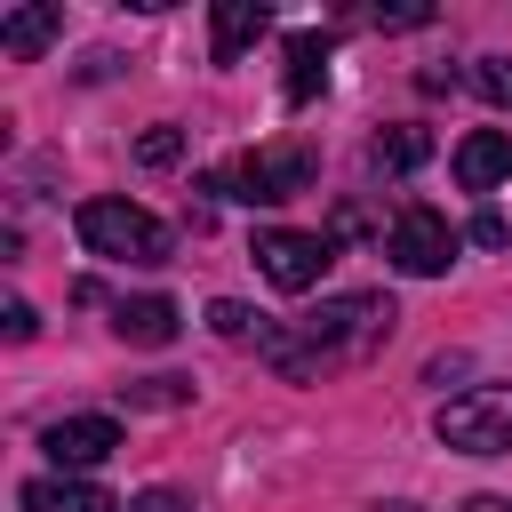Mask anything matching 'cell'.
<instances>
[{"mask_svg":"<svg viewBox=\"0 0 512 512\" xmlns=\"http://www.w3.org/2000/svg\"><path fill=\"white\" fill-rule=\"evenodd\" d=\"M72 232H80V248L104 256V264H168V248H176V232H168L152 208L112 200V192L80 200V208H72Z\"/></svg>","mask_w":512,"mask_h":512,"instance_id":"obj_2","label":"cell"},{"mask_svg":"<svg viewBox=\"0 0 512 512\" xmlns=\"http://www.w3.org/2000/svg\"><path fill=\"white\" fill-rule=\"evenodd\" d=\"M384 256H392L408 280H432V272H448V264H456V224H448L440 208L408 200V208L384 224Z\"/></svg>","mask_w":512,"mask_h":512,"instance_id":"obj_6","label":"cell"},{"mask_svg":"<svg viewBox=\"0 0 512 512\" xmlns=\"http://www.w3.org/2000/svg\"><path fill=\"white\" fill-rule=\"evenodd\" d=\"M392 296H328L312 320H296V336L288 328H264L256 344H264V360L280 368V376H328L336 360H352V352H368L376 336H392Z\"/></svg>","mask_w":512,"mask_h":512,"instance_id":"obj_1","label":"cell"},{"mask_svg":"<svg viewBox=\"0 0 512 512\" xmlns=\"http://www.w3.org/2000/svg\"><path fill=\"white\" fill-rule=\"evenodd\" d=\"M304 184H312V152H304V144H264V152H240L232 168H216L200 192L248 200V208H280V200H296Z\"/></svg>","mask_w":512,"mask_h":512,"instance_id":"obj_3","label":"cell"},{"mask_svg":"<svg viewBox=\"0 0 512 512\" xmlns=\"http://www.w3.org/2000/svg\"><path fill=\"white\" fill-rule=\"evenodd\" d=\"M120 512H192V504H184L176 488H136V496L120 504Z\"/></svg>","mask_w":512,"mask_h":512,"instance_id":"obj_19","label":"cell"},{"mask_svg":"<svg viewBox=\"0 0 512 512\" xmlns=\"http://www.w3.org/2000/svg\"><path fill=\"white\" fill-rule=\"evenodd\" d=\"M40 448L80 480L88 464H104V456L120 448V424H112V416H64V424H48V432H40Z\"/></svg>","mask_w":512,"mask_h":512,"instance_id":"obj_7","label":"cell"},{"mask_svg":"<svg viewBox=\"0 0 512 512\" xmlns=\"http://www.w3.org/2000/svg\"><path fill=\"white\" fill-rule=\"evenodd\" d=\"M320 72H328V40L320 32H296L288 40V104H312L320 96Z\"/></svg>","mask_w":512,"mask_h":512,"instance_id":"obj_13","label":"cell"},{"mask_svg":"<svg viewBox=\"0 0 512 512\" xmlns=\"http://www.w3.org/2000/svg\"><path fill=\"white\" fill-rule=\"evenodd\" d=\"M136 160H144V168H176V160H184V128H144V136H136Z\"/></svg>","mask_w":512,"mask_h":512,"instance_id":"obj_18","label":"cell"},{"mask_svg":"<svg viewBox=\"0 0 512 512\" xmlns=\"http://www.w3.org/2000/svg\"><path fill=\"white\" fill-rule=\"evenodd\" d=\"M120 400H128V408H184L192 384H184V376H144V384H120Z\"/></svg>","mask_w":512,"mask_h":512,"instance_id":"obj_15","label":"cell"},{"mask_svg":"<svg viewBox=\"0 0 512 512\" xmlns=\"http://www.w3.org/2000/svg\"><path fill=\"white\" fill-rule=\"evenodd\" d=\"M112 328H120L128 344H176L184 312H176L168 296H120V304H112Z\"/></svg>","mask_w":512,"mask_h":512,"instance_id":"obj_11","label":"cell"},{"mask_svg":"<svg viewBox=\"0 0 512 512\" xmlns=\"http://www.w3.org/2000/svg\"><path fill=\"white\" fill-rule=\"evenodd\" d=\"M440 440L456 456H504L512 448V384H472L440 400Z\"/></svg>","mask_w":512,"mask_h":512,"instance_id":"obj_4","label":"cell"},{"mask_svg":"<svg viewBox=\"0 0 512 512\" xmlns=\"http://www.w3.org/2000/svg\"><path fill=\"white\" fill-rule=\"evenodd\" d=\"M208 328L240 344V336H264V312H248V304H232V296H216V304H208Z\"/></svg>","mask_w":512,"mask_h":512,"instance_id":"obj_16","label":"cell"},{"mask_svg":"<svg viewBox=\"0 0 512 512\" xmlns=\"http://www.w3.org/2000/svg\"><path fill=\"white\" fill-rule=\"evenodd\" d=\"M472 240H480V248H504V240H512V224H504L496 208H480V216H472Z\"/></svg>","mask_w":512,"mask_h":512,"instance_id":"obj_20","label":"cell"},{"mask_svg":"<svg viewBox=\"0 0 512 512\" xmlns=\"http://www.w3.org/2000/svg\"><path fill=\"white\" fill-rule=\"evenodd\" d=\"M8 336H16V344L40 336V312H32V304H8Z\"/></svg>","mask_w":512,"mask_h":512,"instance_id":"obj_21","label":"cell"},{"mask_svg":"<svg viewBox=\"0 0 512 512\" xmlns=\"http://www.w3.org/2000/svg\"><path fill=\"white\" fill-rule=\"evenodd\" d=\"M24 512H120L96 480H72V472H48V480H24V496H16Z\"/></svg>","mask_w":512,"mask_h":512,"instance_id":"obj_10","label":"cell"},{"mask_svg":"<svg viewBox=\"0 0 512 512\" xmlns=\"http://www.w3.org/2000/svg\"><path fill=\"white\" fill-rule=\"evenodd\" d=\"M56 32H64V16H56V8H8V16H0V48H8L16 64H24V56H40Z\"/></svg>","mask_w":512,"mask_h":512,"instance_id":"obj_12","label":"cell"},{"mask_svg":"<svg viewBox=\"0 0 512 512\" xmlns=\"http://www.w3.org/2000/svg\"><path fill=\"white\" fill-rule=\"evenodd\" d=\"M512 176V128H472L456 144V184L464 192H496Z\"/></svg>","mask_w":512,"mask_h":512,"instance_id":"obj_9","label":"cell"},{"mask_svg":"<svg viewBox=\"0 0 512 512\" xmlns=\"http://www.w3.org/2000/svg\"><path fill=\"white\" fill-rule=\"evenodd\" d=\"M384 512H416V504H384Z\"/></svg>","mask_w":512,"mask_h":512,"instance_id":"obj_23","label":"cell"},{"mask_svg":"<svg viewBox=\"0 0 512 512\" xmlns=\"http://www.w3.org/2000/svg\"><path fill=\"white\" fill-rule=\"evenodd\" d=\"M248 256H256V272H264L272 288L304 296V288H320V272L336 264V232H288V224H264Z\"/></svg>","mask_w":512,"mask_h":512,"instance_id":"obj_5","label":"cell"},{"mask_svg":"<svg viewBox=\"0 0 512 512\" xmlns=\"http://www.w3.org/2000/svg\"><path fill=\"white\" fill-rule=\"evenodd\" d=\"M456 512H512V496H464Z\"/></svg>","mask_w":512,"mask_h":512,"instance_id":"obj_22","label":"cell"},{"mask_svg":"<svg viewBox=\"0 0 512 512\" xmlns=\"http://www.w3.org/2000/svg\"><path fill=\"white\" fill-rule=\"evenodd\" d=\"M472 88H480L496 112H512V56H480V64H472Z\"/></svg>","mask_w":512,"mask_h":512,"instance_id":"obj_17","label":"cell"},{"mask_svg":"<svg viewBox=\"0 0 512 512\" xmlns=\"http://www.w3.org/2000/svg\"><path fill=\"white\" fill-rule=\"evenodd\" d=\"M264 32H272V8H264V0H216V16H208V56H216V64H240Z\"/></svg>","mask_w":512,"mask_h":512,"instance_id":"obj_8","label":"cell"},{"mask_svg":"<svg viewBox=\"0 0 512 512\" xmlns=\"http://www.w3.org/2000/svg\"><path fill=\"white\" fill-rule=\"evenodd\" d=\"M368 160H376L384 176H408V168L432 160V136H424V128H384V136L368 144Z\"/></svg>","mask_w":512,"mask_h":512,"instance_id":"obj_14","label":"cell"}]
</instances>
